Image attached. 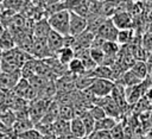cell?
Here are the masks:
<instances>
[{"label":"cell","instance_id":"3","mask_svg":"<svg viewBox=\"0 0 152 139\" xmlns=\"http://www.w3.org/2000/svg\"><path fill=\"white\" fill-rule=\"evenodd\" d=\"M114 86H115V82H113V81L95 78L89 89L95 95V97H104V96L110 95Z\"/></svg>","mask_w":152,"mask_h":139},{"label":"cell","instance_id":"14","mask_svg":"<svg viewBox=\"0 0 152 139\" xmlns=\"http://www.w3.org/2000/svg\"><path fill=\"white\" fill-rule=\"evenodd\" d=\"M55 57H56V59L62 64V65H64V67H66L74 58H75V52H74V50L72 49H70V48H62V49H59L56 53H55Z\"/></svg>","mask_w":152,"mask_h":139},{"label":"cell","instance_id":"16","mask_svg":"<svg viewBox=\"0 0 152 139\" xmlns=\"http://www.w3.org/2000/svg\"><path fill=\"white\" fill-rule=\"evenodd\" d=\"M94 80L95 78L90 75V71H88V72H86L84 75H81V76H75L76 90H84V89L90 88V86L93 84Z\"/></svg>","mask_w":152,"mask_h":139},{"label":"cell","instance_id":"9","mask_svg":"<svg viewBox=\"0 0 152 139\" xmlns=\"http://www.w3.org/2000/svg\"><path fill=\"white\" fill-rule=\"evenodd\" d=\"M95 38V34L88 30H86L84 32H82L81 34L75 37V45L72 48L74 51L80 50V49H89L93 44V40Z\"/></svg>","mask_w":152,"mask_h":139},{"label":"cell","instance_id":"5","mask_svg":"<svg viewBox=\"0 0 152 139\" xmlns=\"http://www.w3.org/2000/svg\"><path fill=\"white\" fill-rule=\"evenodd\" d=\"M118 32H119V30L113 25V23L110 21V19L109 18H106L103 20V23L101 24V26L99 27V30L96 32V36L101 37L106 42H115L116 40Z\"/></svg>","mask_w":152,"mask_h":139},{"label":"cell","instance_id":"12","mask_svg":"<svg viewBox=\"0 0 152 139\" xmlns=\"http://www.w3.org/2000/svg\"><path fill=\"white\" fill-rule=\"evenodd\" d=\"M90 75H91L94 78L109 80V81L115 82L114 74H113L112 69H110L109 67H107V65H96V67L90 71Z\"/></svg>","mask_w":152,"mask_h":139},{"label":"cell","instance_id":"15","mask_svg":"<svg viewBox=\"0 0 152 139\" xmlns=\"http://www.w3.org/2000/svg\"><path fill=\"white\" fill-rule=\"evenodd\" d=\"M129 70L141 81L147 78L148 75V67L145 61H135V63L129 68Z\"/></svg>","mask_w":152,"mask_h":139},{"label":"cell","instance_id":"13","mask_svg":"<svg viewBox=\"0 0 152 139\" xmlns=\"http://www.w3.org/2000/svg\"><path fill=\"white\" fill-rule=\"evenodd\" d=\"M69 131L72 135H75L78 139H82V138L87 137L84 125H83L81 118H78V116H76V118H74L72 120L69 121Z\"/></svg>","mask_w":152,"mask_h":139},{"label":"cell","instance_id":"27","mask_svg":"<svg viewBox=\"0 0 152 139\" xmlns=\"http://www.w3.org/2000/svg\"><path fill=\"white\" fill-rule=\"evenodd\" d=\"M91 134L93 139H112L108 131H94Z\"/></svg>","mask_w":152,"mask_h":139},{"label":"cell","instance_id":"23","mask_svg":"<svg viewBox=\"0 0 152 139\" xmlns=\"http://www.w3.org/2000/svg\"><path fill=\"white\" fill-rule=\"evenodd\" d=\"M88 113L91 115V118H93L95 121H97V120L103 119L104 116H107V115L104 114V110H103L101 107L96 106V105H91V106L88 108Z\"/></svg>","mask_w":152,"mask_h":139},{"label":"cell","instance_id":"7","mask_svg":"<svg viewBox=\"0 0 152 139\" xmlns=\"http://www.w3.org/2000/svg\"><path fill=\"white\" fill-rule=\"evenodd\" d=\"M109 19L118 30H128V29L133 27L132 15L127 12L119 11L116 13H113Z\"/></svg>","mask_w":152,"mask_h":139},{"label":"cell","instance_id":"21","mask_svg":"<svg viewBox=\"0 0 152 139\" xmlns=\"http://www.w3.org/2000/svg\"><path fill=\"white\" fill-rule=\"evenodd\" d=\"M74 118H76V115H75V110H74L72 105H59L58 119H62L64 121H70Z\"/></svg>","mask_w":152,"mask_h":139},{"label":"cell","instance_id":"2","mask_svg":"<svg viewBox=\"0 0 152 139\" xmlns=\"http://www.w3.org/2000/svg\"><path fill=\"white\" fill-rule=\"evenodd\" d=\"M69 19H70V12L66 10L55 12L48 15L46 18L50 29L63 37L69 34Z\"/></svg>","mask_w":152,"mask_h":139},{"label":"cell","instance_id":"22","mask_svg":"<svg viewBox=\"0 0 152 139\" xmlns=\"http://www.w3.org/2000/svg\"><path fill=\"white\" fill-rule=\"evenodd\" d=\"M78 118H81V120H82V122H83V125H84V128H86L87 135H90V134L94 132L95 120L91 118V115L88 113V110H87V112H84V113H83L81 116H78Z\"/></svg>","mask_w":152,"mask_h":139},{"label":"cell","instance_id":"25","mask_svg":"<svg viewBox=\"0 0 152 139\" xmlns=\"http://www.w3.org/2000/svg\"><path fill=\"white\" fill-rule=\"evenodd\" d=\"M19 138H23V139H40L42 138V133L33 129V128H30L23 133L19 134Z\"/></svg>","mask_w":152,"mask_h":139},{"label":"cell","instance_id":"17","mask_svg":"<svg viewBox=\"0 0 152 139\" xmlns=\"http://www.w3.org/2000/svg\"><path fill=\"white\" fill-rule=\"evenodd\" d=\"M14 48H15V40L13 34L8 30H5V32L0 36V50L4 52Z\"/></svg>","mask_w":152,"mask_h":139},{"label":"cell","instance_id":"20","mask_svg":"<svg viewBox=\"0 0 152 139\" xmlns=\"http://www.w3.org/2000/svg\"><path fill=\"white\" fill-rule=\"evenodd\" d=\"M116 125V120L109 116H104L103 119H100L97 121H95V126H94V131H110L114 126Z\"/></svg>","mask_w":152,"mask_h":139},{"label":"cell","instance_id":"24","mask_svg":"<svg viewBox=\"0 0 152 139\" xmlns=\"http://www.w3.org/2000/svg\"><path fill=\"white\" fill-rule=\"evenodd\" d=\"M109 134L112 137V139H124L125 138V133H124V127L121 126V124H118L109 131Z\"/></svg>","mask_w":152,"mask_h":139},{"label":"cell","instance_id":"1","mask_svg":"<svg viewBox=\"0 0 152 139\" xmlns=\"http://www.w3.org/2000/svg\"><path fill=\"white\" fill-rule=\"evenodd\" d=\"M33 58L30 53L14 48L8 51H4L1 55V62H0V71L2 72H15L20 71L21 67Z\"/></svg>","mask_w":152,"mask_h":139},{"label":"cell","instance_id":"6","mask_svg":"<svg viewBox=\"0 0 152 139\" xmlns=\"http://www.w3.org/2000/svg\"><path fill=\"white\" fill-rule=\"evenodd\" d=\"M20 78H21L20 71H15V72L0 71V90L6 91V93L12 91Z\"/></svg>","mask_w":152,"mask_h":139},{"label":"cell","instance_id":"8","mask_svg":"<svg viewBox=\"0 0 152 139\" xmlns=\"http://www.w3.org/2000/svg\"><path fill=\"white\" fill-rule=\"evenodd\" d=\"M51 29L48 24L46 18H40L33 24L32 29V37L33 39H40V40H46L48 34L50 33Z\"/></svg>","mask_w":152,"mask_h":139},{"label":"cell","instance_id":"19","mask_svg":"<svg viewBox=\"0 0 152 139\" xmlns=\"http://www.w3.org/2000/svg\"><path fill=\"white\" fill-rule=\"evenodd\" d=\"M66 70L69 74L74 75V76H81V75H84L86 72H88L84 68V65L81 63L80 59L77 58H74L68 65H66Z\"/></svg>","mask_w":152,"mask_h":139},{"label":"cell","instance_id":"18","mask_svg":"<svg viewBox=\"0 0 152 139\" xmlns=\"http://www.w3.org/2000/svg\"><path fill=\"white\" fill-rule=\"evenodd\" d=\"M134 32L132 29H128V30H119L118 32V36H116V44L120 46V45H125V46H128L129 44L133 43V36Z\"/></svg>","mask_w":152,"mask_h":139},{"label":"cell","instance_id":"10","mask_svg":"<svg viewBox=\"0 0 152 139\" xmlns=\"http://www.w3.org/2000/svg\"><path fill=\"white\" fill-rule=\"evenodd\" d=\"M46 45H48L49 50L51 51V53L55 56V53L59 49L63 48V36H61L59 33L51 30L46 37Z\"/></svg>","mask_w":152,"mask_h":139},{"label":"cell","instance_id":"26","mask_svg":"<svg viewBox=\"0 0 152 139\" xmlns=\"http://www.w3.org/2000/svg\"><path fill=\"white\" fill-rule=\"evenodd\" d=\"M83 0H63L62 1V5H63V8L69 11V12H72Z\"/></svg>","mask_w":152,"mask_h":139},{"label":"cell","instance_id":"28","mask_svg":"<svg viewBox=\"0 0 152 139\" xmlns=\"http://www.w3.org/2000/svg\"><path fill=\"white\" fill-rule=\"evenodd\" d=\"M58 139H78V138H76V137H75V135H72L71 133H68V134H65V135L59 137Z\"/></svg>","mask_w":152,"mask_h":139},{"label":"cell","instance_id":"29","mask_svg":"<svg viewBox=\"0 0 152 139\" xmlns=\"http://www.w3.org/2000/svg\"><path fill=\"white\" fill-rule=\"evenodd\" d=\"M5 30H6V29H5V26H4V25H2V23L0 21V36L5 32Z\"/></svg>","mask_w":152,"mask_h":139},{"label":"cell","instance_id":"30","mask_svg":"<svg viewBox=\"0 0 152 139\" xmlns=\"http://www.w3.org/2000/svg\"><path fill=\"white\" fill-rule=\"evenodd\" d=\"M1 55H2V51L0 50V62H1Z\"/></svg>","mask_w":152,"mask_h":139},{"label":"cell","instance_id":"4","mask_svg":"<svg viewBox=\"0 0 152 139\" xmlns=\"http://www.w3.org/2000/svg\"><path fill=\"white\" fill-rule=\"evenodd\" d=\"M88 27V20L87 18H83L81 15L75 14L74 12H70V19H69V34L72 37H76L84 32Z\"/></svg>","mask_w":152,"mask_h":139},{"label":"cell","instance_id":"11","mask_svg":"<svg viewBox=\"0 0 152 139\" xmlns=\"http://www.w3.org/2000/svg\"><path fill=\"white\" fill-rule=\"evenodd\" d=\"M74 52H75V58L81 61V63L84 65L87 71H91L96 67L95 62L93 61V58L90 56L89 49H80V50H76Z\"/></svg>","mask_w":152,"mask_h":139}]
</instances>
